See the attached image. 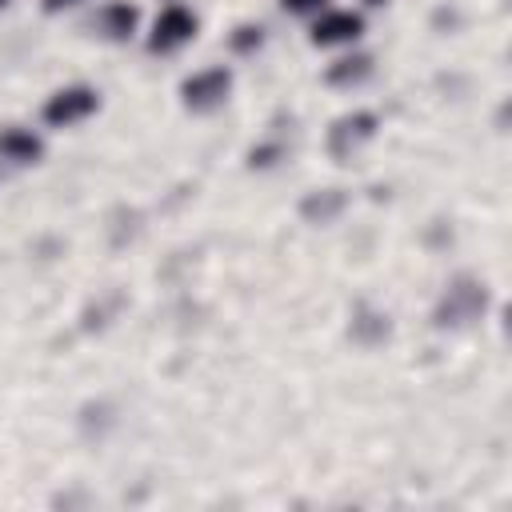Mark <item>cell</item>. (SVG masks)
I'll list each match as a JSON object with an SVG mask.
<instances>
[{
    "label": "cell",
    "instance_id": "obj_8",
    "mask_svg": "<svg viewBox=\"0 0 512 512\" xmlns=\"http://www.w3.org/2000/svg\"><path fill=\"white\" fill-rule=\"evenodd\" d=\"M44 152L40 136L32 128H20V124H8L0 128V160H12V164H36Z\"/></svg>",
    "mask_w": 512,
    "mask_h": 512
},
{
    "label": "cell",
    "instance_id": "obj_15",
    "mask_svg": "<svg viewBox=\"0 0 512 512\" xmlns=\"http://www.w3.org/2000/svg\"><path fill=\"white\" fill-rule=\"evenodd\" d=\"M4 4H8V0H0V8H4Z\"/></svg>",
    "mask_w": 512,
    "mask_h": 512
},
{
    "label": "cell",
    "instance_id": "obj_4",
    "mask_svg": "<svg viewBox=\"0 0 512 512\" xmlns=\"http://www.w3.org/2000/svg\"><path fill=\"white\" fill-rule=\"evenodd\" d=\"M364 32V16L348 12V8H328L316 16L312 24V44L316 48H336V44H352Z\"/></svg>",
    "mask_w": 512,
    "mask_h": 512
},
{
    "label": "cell",
    "instance_id": "obj_14",
    "mask_svg": "<svg viewBox=\"0 0 512 512\" xmlns=\"http://www.w3.org/2000/svg\"><path fill=\"white\" fill-rule=\"evenodd\" d=\"M364 4H384V0H364Z\"/></svg>",
    "mask_w": 512,
    "mask_h": 512
},
{
    "label": "cell",
    "instance_id": "obj_5",
    "mask_svg": "<svg viewBox=\"0 0 512 512\" xmlns=\"http://www.w3.org/2000/svg\"><path fill=\"white\" fill-rule=\"evenodd\" d=\"M372 132H376L372 112H348L328 128V148H332V156H352L364 140H372Z\"/></svg>",
    "mask_w": 512,
    "mask_h": 512
},
{
    "label": "cell",
    "instance_id": "obj_13",
    "mask_svg": "<svg viewBox=\"0 0 512 512\" xmlns=\"http://www.w3.org/2000/svg\"><path fill=\"white\" fill-rule=\"evenodd\" d=\"M72 4H80V0H44V12H64Z\"/></svg>",
    "mask_w": 512,
    "mask_h": 512
},
{
    "label": "cell",
    "instance_id": "obj_9",
    "mask_svg": "<svg viewBox=\"0 0 512 512\" xmlns=\"http://www.w3.org/2000/svg\"><path fill=\"white\" fill-rule=\"evenodd\" d=\"M368 76H372V56H344L324 72V80L336 84V88H352V84H360Z\"/></svg>",
    "mask_w": 512,
    "mask_h": 512
},
{
    "label": "cell",
    "instance_id": "obj_3",
    "mask_svg": "<svg viewBox=\"0 0 512 512\" xmlns=\"http://www.w3.org/2000/svg\"><path fill=\"white\" fill-rule=\"evenodd\" d=\"M96 108H100L96 88H88V84H72V88H60V92L48 96V104H44V120H48L52 128H64V124H76V120L92 116Z\"/></svg>",
    "mask_w": 512,
    "mask_h": 512
},
{
    "label": "cell",
    "instance_id": "obj_1",
    "mask_svg": "<svg viewBox=\"0 0 512 512\" xmlns=\"http://www.w3.org/2000/svg\"><path fill=\"white\" fill-rule=\"evenodd\" d=\"M228 92H232V72L224 64L204 68V72H196V76H188L180 84L184 108H192V112H216L228 100Z\"/></svg>",
    "mask_w": 512,
    "mask_h": 512
},
{
    "label": "cell",
    "instance_id": "obj_11",
    "mask_svg": "<svg viewBox=\"0 0 512 512\" xmlns=\"http://www.w3.org/2000/svg\"><path fill=\"white\" fill-rule=\"evenodd\" d=\"M340 204H344V196H340V192H328V196H312V200H304V212L328 220L332 212H340Z\"/></svg>",
    "mask_w": 512,
    "mask_h": 512
},
{
    "label": "cell",
    "instance_id": "obj_12",
    "mask_svg": "<svg viewBox=\"0 0 512 512\" xmlns=\"http://www.w3.org/2000/svg\"><path fill=\"white\" fill-rule=\"evenodd\" d=\"M288 12H296V16H312V12H320V8H328V0H280Z\"/></svg>",
    "mask_w": 512,
    "mask_h": 512
},
{
    "label": "cell",
    "instance_id": "obj_10",
    "mask_svg": "<svg viewBox=\"0 0 512 512\" xmlns=\"http://www.w3.org/2000/svg\"><path fill=\"white\" fill-rule=\"evenodd\" d=\"M264 44V28L260 24H240L232 32V52H256Z\"/></svg>",
    "mask_w": 512,
    "mask_h": 512
},
{
    "label": "cell",
    "instance_id": "obj_7",
    "mask_svg": "<svg viewBox=\"0 0 512 512\" xmlns=\"http://www.w3.org/2000/svg\"><path fill=\"white\" fill-rule=\"evenodd\" d=\"M480 308H484V292L472 280H460V284L448 288V296L440 304V324H460V320L476 316Z\"/></svg>",
    "mask_w": 512,
    "mask_h": 512
},
{
    "label": "cell",
    "instance_id": "obj_2",
    "mask_svg": "<svg viewBox=\"0 0 512 512\" xmlns=\"http://www.w3.org/2000/svg\"><path fill=\"white\" fill-rule=\"evenodd\" d=\"M196 36V16L184 4H168L148 32V52H176Z\"/></svg>",
    "mask_w": 512,
    "mask_h": 512
},
{
    "label": "cell",
    "instance_id": "obj_6",
    "mask_svg": "<svg viewBox=\"0 0 512 512\" xmlns=\"http://www.w3.org/2000/svg\"><path fill=\"white\" fill-rule=\"evenodd\" d=\"M140 24V12L128 4V0H108L96 16H92V28H100V36L108 40H128Z\"/></svg>",
    "mask_w": 512,
    "mask_h": 512
}]
</instances>
